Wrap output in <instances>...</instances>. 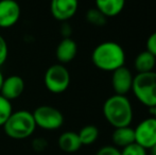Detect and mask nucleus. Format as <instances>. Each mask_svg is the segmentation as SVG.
<instances>
[{
	"label": "nucleus",
	"mask_w": 156,
	"mask_h": 155,
	"mask_svg": "<svg viewBox=\"0 0 156 155\" xmlns=\"http://www.w3.org/2000/svg\"><path fill=\"white\" fill-rule=\"evenodd\" d=\"M121 155H147V150L138 143H134L123 148L121 151Z\"/></svg>",
	"instance_id": "obj_20"
},
{
	"label": "nucleus",
	"mask_w": 156,
	"mask_h": 155,
	"mask_svg": "<svg viewBox=\"0 0 156 155\" xmlns=\"http://www.w3.org/2000/svg\"><path fill=\"white\" fill-rule=\"evenodd\" d=\"M13 113V106L11 101L0 95V126H3L8 118Z\"/></svg>",
	"instance_id": "obj_19"
},
{
	"label": "nucleus",
	"mask_w": 156,
	"mask_h": 155,
	"mask_svg": "<svg viewBox=\"0 0 156 155\" xmlns=\"http://www.w3.org/2000/svg\"><path fill=\"white\" fill-rule=\"evenodd\" d=\"M2 128L8 137L21 140L32 136L36 129V124L31 112L20 110L13 112Z\"/></svg>",
	"instance_id": "obj_3"
},
{
	"label": "nucleus",
	"mask_w": 156,
	"mask_h": 155,
	"mask_svg": "<svg viewBox=\"0 0 156 155\" xmlns=\"http://www.w3.org/2000/svg\"><path fill=\"white\" fill-rule=\"evenodd\" d=\"M91 61L100 70L113 72L116 69L124 66L125 52L123 48L116 41H103L94 49Z\"/></svg>",
	"instance_id": "obj_1"
},
{
	"label": "nucleus",
	"mask_w": 156,
	"mask_h": 155,
	"mask_svg": "<svg viewBox=\"0 0 156 155\" xmlns=\"http://www.w3.org/2000/svg\"><path fill=\"white\" fill-rule=\"evenodd\" d=\"M103 115L114 128L129 126L133 120V107L126 96L114 95L103 104Z\"/></svg>",
	"instance_id": "obj_2"
},
{
	"label": "nucleus",
	"mask_w": 156,
	"mask_h": 155,
	"mask_svg": "<svg viewBox=\"0 0 156 155\" xmlns=\"http://www.w3.org/2000/svg\"><path fill=\"white\" fill-rule=\"evenodd\" d=\"M25 81L20 76L12 75L8 78H4L0 95L9 101H12L23 95L25 91Z\"/></svg>",
	"instance_id": "obj_11"
},
{
	"label": "nucleus",
	"mask_w": 156,
	"mask_h": 155,
	"mask_svg": "<svg viewBox=\"0 0 156 155\" xmlns=\"http://www.w3.org/2000/svg\"><path fill=\"white\" fill-rule=\"evenodd\" d=\"M58 148L66 153H74L79 151L82 147L78 133L72 132V131H67L61 134L58 137Z\"/></svg>",
	"instance_id": "obj_13"
},
{
	"label": "nucleus",
	"mask_w": 156,
	"mask_h": 155,
	"mask_svg": "<svg viewBox=\"0 0 156 155\" xmlns=\"http://www.w3.org/2000/svg\"><path fill=\"white\" fill-rule=\"evenodd\" d=\"M78 53V45L71 37H64L58 43L55 50V56L60 64H68L74 60Z\"/></svg>",
	"instance_id": "obj_12"
},
{
	"label": "nucleus",
	"mask_w": 156,
	"mask_h": 155,
	"mask_svg": "<svg viewBox=\"0 0 156 155\" xmlns=\"http://www.w3.org/2000/svg\"><path fill=\"white\" fill-rule=\"evenodd\" d=\"M135 97L149 108L156 106V72L137 73L134 77L132 86Z\"/></svg>",
	"instance_id": "obj_4"
},
{
	"label": "nucleus",
	"mask_w": 156,
	"mask_h": 155,
	"mask_svg": "<svg viewBox=\"0 0 156 155\" xmlns=\"http://www.w3.org/2000/svg\"><path fill=\"white\" fill-rule=\"evenodd\" d=\"M86 20L96 27H103L107 21V17L97 8L89 9L86 13Z\"/></svg>",
	"instance_id": "obj_18"
},
{
	"label": "nucleus",
	"mask_w": 156,
	"mask_h": 155,
	"mask_svg": "<svg viewBox=\"0 0 156 155\" xmlns=\"http://www.w3.org/2000/svg\"><path fill=\"white\" fill-rule=\"evenodd\" d=\"M3 81H4L3 73H2L1 69H0V90H1V87H2V84H3Z\"/></svg>",
	"instance_id": "obj_26"
},
{
	"label": "nucleus",
	"mask_w": 156,
	"mask_h": 155,
	"mask_svg": "<svg viewBox=\"0 0 156 155\" xmlns=\"http://www.w3.org/2000/svg\"><path fill=\"white\" fill-rule=\"evenodd\" d=\"M150 110H151V113H152V115H153V118H155L156 119V106H154V107H151Z\"/></svg>",
	"instance_id": "obj_28"
},
{
	"label": "nucleus",
	"mask_w": 156,
	"mask_h": 155,
	"mask_svg": "<svg viewBox=\"0 0 156 155\" xmlns=\"http://www.w3.org/2000/svg\"><path fill=\"white\" fill-rule=\"evenodd\" d=\"M36 128L46 131L58 130L64 123V116L60 110L50 105H41L32 112Z\"/></svg>",
	"instance_id": "obj_6"
},
{
	"label": "nucleus",
	"mask_w": 156,
	"mask_h": 155,
	"mask_svg": "<svg viewBox=\"0 0 156 155\" xmlns=\"http://www.w3.org/2000/svg\"><path fill=\"white\" fill-rule=\"evenodd\" d=\"M21 9L16 0H0V28L9 29L18 23Z\"/></svg>",
	"instance_id": "obj_8"
},
{
	"label": "nucleus",
	"mask_w": 156,
	"mask_h": 155,
	"mask_svg": "<svg viewBox=\"0 0 156 155\" xmlns=\"http://www.w3.org/2000/svg\"><path fill=\"white\" fill-rule=\"evenodd\" d=\"M48 148V141L45 138L41 137H37V138L33 139L32 141V149L35 152H43Z\"/></svg>",
	"instance_id": "obj_22"
},
{
	"label": "nucleus",
	"mask_w": 156,
	"mask_h": 155,
	"mask_svg": "<svg viewBox=\"0 0 156 155\" xmlns=\"http://www.w3.org/2000/svg\"><path fill=\"white\" fill-rule=\"evenodd\" d=\"M112 139L116 147H121L122 149L135 143V132L131 126L116 128L112 135Z\"/></svg>",
	"instance_id": "obj_15"
},
{
	"label": "nucleus",
	"mask_w": 156,
	"mask_h": 155,
	"mask_svg": "<svg viewBox=\"0 0 156 155\" xmlns=\"http://www.w3.org/2000/svg\"><path fill=\"white\" fill-rule=\"evenodd\" d=\"M135 143L146 150L156 145V119L153 117L142 120L135 129Z\"/></svg>",
	"instance_id": "obj_7"
},
{
	"label": "nucleus",
	"mask_w": 156,
	"mask_h": 155,
	"mask_svg": "<svg viewBox=\"0 0 156 155\" xmlns=\"http://www.w3.org/2000/svg\"><path fill=\"white\" fill-rule=\"evenodd\" d=\"M146 47H147V51L151 52L156 58V31L153 32L148 37V39H147Z\"/></svg>",
	"instance_id": "obj_24"
},
{
	"label": "nucleus",
	"mask_w": 156,
	"mask_h": 155,
	"mask_svg": "<svg viewBox=\"0 0 156 155\" xmlns=\"http://www.w3.org/2000/svg\"><path fill=\"white\" fill-rule=\"evenodd\" d=\"M78 135L82 146L93 145L99 137V129L96 125L88 124V125L83 126L78 133Z\"/></svg>",
	"instance_id": "obj_17"
},
{
	"label": "nucleus",
	"mask_w": 156,
	"mask_h": 155,
	"mask_svg": "<svg viewBox=\"0 0 156 155\" xmlns=\"http://www.w3.org/2000/svg\"><path fill=\"white\" fill-rule=\"evenodd\" d=\"M96 155H121V151L114 146H105L101 148Z\"/></svg>",
	"instance_id": "obj_23"
},
{
	"label": "nucleus",
	"mask_w": 156,
	"mask_h": 155,
	"mask_svg": "<svg viewBox=\"0 0 156 155\" xmlns=\"http://www.w3.org/2000/svg\"><path fill=\"white\" fill-rule=\"evenodd\" d=\"M79 8V0H51L50 11L56 20L66 23L76 15Z\"/></svg>",
	"instance_id": "obj_9"
},
{
	"label": "nucleus",
	"mask_w": 156,
	"mask_h": 155,
	"mask_svg": "<svg viewBox=\"0 0 156 155\" xmlns=\"http://www.w3.org/2000/svg\"><path fill=\"white\" fill-rule=\"evenodd\" d=\"M96 8L105 16L114 17L122 12L125 5V0H94Z\"/></svg>",
	"instance_id": "obj_14"
},
{
	"label": "nucleus",
	"mask_w": 156,
	"mask_h": 155,
	"mask_svg": "<svg viewBox=\"0 0 156 155\" xmlns=\"http://www.w3.org/2000/svg\"><path fill=\"white\" fill-rule=\"evenodd\" d=\"M134 76L132 75L131 70L126 67L122 66L120 68L113 71L112 75V86L116 95L126 96L127 93L132 90L133 86Z\"/></svg>",
	"instance_id": "obj_10"
},
{
	"label": "nucleus",
	"mask_w": 156,
	"mask_h": 155,
	"mask_svg": "<svg viewBox=\"0 0 156 155\" xmlns=\"http://www.w3.org/2000/svg\"><path fill=\"white\" fill-rule=\"evenodd\" d=\"M150 155H156V145L150 149Z\"/></svg>",
	"instance_id": "obj_27"
},
{
	"label": "nucleus",
	"mask_w": 156,
	"mask_h": 155,
	"mask_svg": "<svg viewBox=\"0 0 156 155\" xmlns=\"http://www.w3.org/2000/svg\"><path fill=\"white\" fill-rule=\"evenodd\" d=\"M156 65V58L149 51H142L136 56L134 66L138 73H146L154 71Z\"/></svg>",
	"instance_id": "obj_16"
},
{
	"label": "nucleus",
	"mask_w": 156,
	"mask_h": 155,
	"mask_svg": "<svg viewBox=\"0 0 156 155\" xmlns=\"http://www.w3.org/2000/svg\"><path fill=\"white\" fill-rule=\"evenodd\" d=\"M61 32L63 33L64 37H70V34H71V27H70L68 23H64L62 26V28H61Z\"/></svg>",
	"instance_id": "obj_25"
},
{
	"label": "nucleus",
	"mask_w": 156,
	"mask_h": 155,
	"mask_svg": "<svg viewBox=\"0 0 156 155\" xmlns=\"http://www.w3.org/2000/svg\"><path fill=\"white\" fill-rule=\"evenodd\" d=\"M45 86L50 93H62L67 90L70 85V73L69 70L63 64H53L46 70L44 76Z\"/></svg>",
	"instance_id": "obj_5"
},
{
	"label": "nucleus",
	"mask_w": 156,
	"mask_h": 155,
	"mask_svg": "<svg viewBox=\"0 0 156 155\" xmlns=\"http://www.w3.org/2000/svg\"><path fill=\"white\" fill-rule=\"evenodd\" d=\"M8 55H9L8 43H6V41L4 39L3 36L0 34V67L5 63Z\"/></svg>",
	"instance_id": "obj_21"
}]
</instances>
